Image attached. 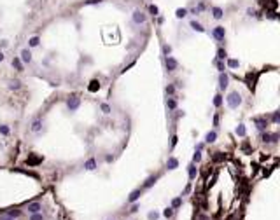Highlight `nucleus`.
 Instances as JSON below:
<instances>
[{"label":"nucleus","mask_w":280,"mask_h":220,"mask_svg":"<svg viewBox=\"0 0 280 220\" xmlns=\"http://www.w3.org/2000/svg\"><path fill=\"white\" fill-rule=\"evenodd\" d=\"M226 103H228V107L229 109H238L240 105H242V94L238 91H233L228 94V98H226Z\"/></svg>","instance_id":"obj_1"},{"label":"nucleus","mask_w":280,"mask_h":220,"mask_svg":"<svg viewBox=\"0 0 280 220\" xmlns=\"http://www.w3.org/2000/svg\"><path fill=\"white\" fill-rule=\"evenodd\" d=\"M79 103H81V98H77V96H72V98H68V101H67V107L70 112H74V110L79 109Z\"/></svg>","instance_id":"obj_2"},{"label":"nucleus","mask_w":280,"mask_h":220,"mask_svg":"<svg viewBox=\"0 0 280 220\" xmlns=\"http://www.w3.org/2000/svg\"><path fill=\"white\" fill-rule=\"evenodd\" d=\"M212 35L215 37L219 42H223V40H224V35H226V30H224V26H215V28H214V32H212Z\"/></svg>","instance_id":"obj_3"},{"label":"nucleus","mask_w":280,"mask_h":220,"mask_svg":"<svg viewBox=\"0 0 280 220\" xmlns=\"http://www.w3.org/2000/svg\"><path fill=\"white\" fill-rule=\"evenodd\" d=\"M42 161H44V157H39V156H35V154H30L28 159H26V164L28 166H35V164H40Z\"/></svg>","instance_id":"obj_4"},{"label":"nucleus","mask_w":280,"mask_h":220,"mask_svg":"<svg viewBox=\"0 0 280 220\" xmlns=\"http://www.w3.org/2000/svg\"><path fill=\"white\" fill-rule=\"evenodd\" d=\"M177 59L175 58H172V56H167V68H168V72H173L175 68H177Z\"/></svg>","instance_id":"obj_5"},{"label":"nucleus","mask_w":280,"mask_h":220,"mask_svg":"<svg viewBox=\"0 0 280 220\" xmlns=\"http://www.w3.org/2000/svg\"><path fill=\"white\" fill-rule=\"evenodd\" d=\"M228 82H229V77L224 72H221V75H219V88H221V89H226V88H228Z\"/></svg>","instance_id":"obj_6"},{"label":"nucleus","mask_w":280,"mask_h":220,"mask_svg":"<svg viewBox=\"0 0 280 220\" xmlns=\"http://www.w3.org/2000/svg\"><path fill=\"white\" fill-rule=\"evenodd\" d=\"M26 210H28V213H30V215H32V213H39V211L42 210V204H40V203H30Z\"/></svg>","instance_id":"obj_7"},{"label":"nucleus","mask_w":280,"mask_h":220,"mask_svg":"<svg viewBox=\"0 0 280 220\" xmlns=\"http://www.w3.org/2000/svg\"><path fill=\"white\" fill-rule=\"evenodd\" d=\"M254 122H256V128L259 129V131H263V129H266V126H268L266 119H263V117H256V119H254Z\"/></svg>","instance_id":"obj_8"},{"label":"nucleus","mask_w":280,"mask_h":220,"mask_svg":"<svg viewBox=\"0 0 280 220\" xmlns=\"http://www.w3.org/2000/svg\"><path fill=\"white\" fill-rule=\"evenodd\" d=\"M133 21H135L137 25L144 23V21H145V14H144V12H140V11H135V12H133Z\"/></svg>","instance_id":"obj_9"},{"label":"nucleus","mask_w":280,"mask_h":220,"mask_svg":"<svg viewBox=\"0 0 280 220\" xmlns=\"http://www.w3.org/2000/svg\"><path fill=\"white\" fill-rule=\"evenodd\" d=\"M21 59H23L25 63H30V61H32V53H30L28 49H23V51H21Z\"/></svg>","instance_id":"obj_10"},{"label":"nucleus","mask_w":280,"mask_h":220,"mask_svg":"<svg viewBox=\"0 0 280 220\" xmlns=\"http://www.w3.org/2000/svg\"><path fill=\"white\" fill-rule=\"evenodd\" d=\"M30 129H32L33 133H39V131L42 129V121H40V119H35V121L32 122V128Z\"/></svg>","instance_id":"obj_11"},{"label":"nucleus","mask_w":280,"mask_h":220,"mask_svg":"<svg viewBox=\"0 0 280 220\" xmlns=\"http://www.w3.org/2000/svg\"><path fill=\"white\" fill-rule=\"evenodd\" d=\"M256 79H257V75H254V77H252V73L247 75V86H249L250 89H254V86H256Z\"/></svg>","instance_id":"obj_12"},{"label":"nucleus","mask_w":280,"mask_h":220,"mask_svg":"<svg viewBox=\"0 0 280 220\" xmlns=\"http://www.w3.org/2000/svg\"><path fill=\"white\" fill-rule=\"evenodd\" d=\"M215 138H217V133H215V131H210V133H207L205 142H207V143H214V142H215Z\"/></svg>","instance_id":"obj_13"},{"label":"nucleus","mask_w":280,"mask_h":220,"mask_svg":"<svg viewBox=\"0 0 280 220\" xmlns=\"http://www.w3.org/2000/svg\"><path fill=\"white\" fill-rule=\"evenodd\" d=\"M140 194H142V192H140V189L133 190V192L130 194V198H128V201H130V203H135L137 199H138V198H140Z\"/></svg>","instance_id":"obj_14"},{"label":"nucleus","mask_w":280,"mask_h":220,"mask_svg":"<svg viewBox=\"0 0 280 220\" xmlns=\"http://www.w3.org/2000/svg\"><path fill=\"white\" fill-rule=\"evenodd\" d=\"M167 166H168V169H175V168L179 166V161H177L175 157H170V159H168V163H167Z\"/></svg>","instance_id":"obj_15"},{"label":"nucleus","mask_w":280,"mask_h":220,"mask_svg":"<svg viewBox=\"0 0 280 220\" xmlns=\"http://www.w3.org/2000/svg\"><path fill=\"white\" fill-rule=\"evenodd\" d=\"M191 28H193V30H196V32H200V33H201V32H205V28H203L198 21H191Z\"/></svg>","instance_id":"obj_16"},{"label":"nucleus","mask_w":280,"mask_h":220,"mask_svg":"<svg viewBox=\"0 0 280 220\" xmlns=\"http://www.w3.org/2000/svg\"><path fill=\"white\" fill-rule=\"evenodd\" d=\"M196 175H198V169H196V166L191 164V166H189V178H191V180H194V178H196Z\"/></svg>","instance_id":"obj_17"},{"label":"nucleus","mask_w":280,"mask_h":220,"mask_svg":"<svg viewBox=\"0 0 280 220\" xmlns=\"http://www.w3.org/2000/svg\"><path fill=\"white\" fill-rule=\"evenodd\" d=\"M88 89H89L91 93L98 91V89H100V82H98V80H91V82H89V88H88Z\"/></svg>","instance_id":"obj_18"},{"label":"nucleus","mask_w":280,"mask_h":220,"mask_svg":"<svg viewBox=\"0 0 280 220\" xmlns=\"http://www.w3.org/2000/svg\"><path fill=\"white\" fill-rule=\"evenodd\" d=\"M212 12H214V18H215V19L223 18V9H221V7H214V9H212Z\"/></svg>","instance_id":"obj_19"},{"label":"nucleus","mask_w":280,"mask_h":220,"mask_svg":"<svg viewBox=\"0 0 280 220\" xmlns=\"http://www.w3.org/2000/svg\"><path fill=\"white\" fill-rule=\"evenodd\" d=\"M84 168H86V169H89V171H93L95 168H96V163H95V159H89V161H86Z\"/></svg>","instance_id":"obj_20"},{"label":"nucleus","mask_w":280,"mask_h":220,"mask_svg":"<svg viewBox=\"0 0 280 220\" xmlns=\"http://www.w3.org/2000/svg\"><path fill=\"white\" fill-rule=\"evenodd\" d=\"M228 67H229V68H238V67H240V61H238V59H228Z\"/></svg>","instance_id":"obj_21"},{"label":"nucleus","mask_w":280,"mask_h":220,"mask_svg":"<svg viewBox=\"0 0 280 220\" xmlns=\"http://www.w3.org/2000/svg\"><path fill=\"white\" fill-rule=\"evenodd\" d=\"M235 133H236L238 136H245V133H247V129H245V126H243V124H240V126L236 128V131H235Z\"/></svg>","instance_id":"obj_22"},{"label":"nucleus","mask_w":280,"mask_h":220,"mask_svg":"<svg viewBox=\"0 0 280 220\" xmlns=\"http://www.w3.org/2000/svg\"><path fill=\"white\" fill-rule=\"evenodd\" d=\"M214 105H215V107H221V105H223V96H221V94H215V96H214Z\"/></svg>","instance_id":"obj_23"},{"label":"nucleus","mask_w":280,"mask_h":220,"mask_svg":"<svg viewBox=\"0 0 280 220\" xmlns=\"http://www.w3.org/2000/svg\"><path fill=\"white\" fill-rule=\"evenodd\" d=\"M217 58H219V59H226V58H228V53L224 51L223 47H221V49L217 51Z\"/></svg>","instance_id":"obj_24"},{"label":"nucleus","mask_w":280,"mask_h":220,"mask_svg":"<svg viewBox=\"0 0 280 220\" xmlns=\"http://www.w3.org/2000/svg\"><path fill=\"white\" fill-rule=\"evenodd\" d=\"M12 67H16V68H18V72L23 70V65H21V61H19L18 58H16V59H12Z\"/></svg>","instance_id":"obj_25"},{"label":"nucleus","mask_w":280,"mask_h":220,"mask_svg":"<svg viewBox=\"0 0 280 220\" xmlns=\"http://www.w3.org/2000/svg\"><path fill=\"white\" fill-rule=\"evenodd\" d=\"M156 178H158V177H151V178H147V182H145L144 187H152V185L156 183Z\"/></svg>","instance_id":"obj_26"},{"label":"nucleus","mask_w":280,"mask_h":220,"mask_svg":"<svg viewBox=\"0 0 280 220\" xmlns=\"http://www.w3.org/2000/svg\"><path fill=\"white\" fill-rule=\"evenodd\" d=\"M163 215H165L167 219H172V217H173V208H167V210L163 211Z\"/></svg>","instance_id":"obj_27"},{"label":"nucleus","mask_w":280,"mask_h":220,"mask_svg":"<svg viewBox=\"0 0 280 220\" xmlns=\"http://www.w3.org/2000/svg\"><path fill=\"white\" fill-rule=\"evenodd\" d=\"M175 14H177V18H184V16L187 14V9H177Z\"/></svg>","instance_id":"obj_28"},{"label":"nucleus","mask_w":280,"mask_h":220,"mask_svg":"<svg viewBox=\"0 0 280 220\" xmlns=\"http://www.w3.org/2000/svg\"><path fill=\"white\" fill-rule=\"evenodd\" d=\"M30 220H44V217H42V213L39 211V213H32V217H30Z\"/></svg>","instance_id":"obj_29"},{"label":"nucleus","mask_w":280,"mask_h":220,"mask_svg":"<svg viewBox=\"0 0 280 220\" xmlns=\"http://www.w3.org/2000/svg\"><path fill=\"white\" fill-rule=\"evenodd\" d=\"M30 46H32V47H37L39 46V37H32V38H30Z\"/></svg>","instance_id":"obj_30"},{"label":"nucleus","mask_w":280,"mask_h":220,"mask_svg":"<svg viewBox=\"0 0 280 220\" xmlns=\"http://www.w3.org/2000/svg\"><path fill=\"white\" fill-rule=\"evenodd\" d=\"M180 203H182V199H180V198L173 199V201H172V208H179V206H180Z\"/></svg>","instance_id":"obj_31"},{"label":"nucleus","mask_w":280,"mask_h":220,"mask_svg":"<svg viewBox=\"0 0 280 220\" xmlns=\"http://www.w3.org/2000/svg\"><path fill=\"white\" fill-rule=\"evenodd\" d=\"M102 112H103V114H111V107H109L107 103H102Z\"/></svg>","instance_id":"obj_32"},{"label":"nucleus","mask_w":280,"mask_h":220,"mask_svg":"<svg viewBox=\"0 0 280 220\" xmlns=\"http://www.w3.org/2000/svg\"><path fill=\"white\" fill-rule=\"evenodd\" d=\"M193 161H194V163H200V161H201V154H200V150L193 156Z\"/></svg>","instance_id":"obj_33"},{"label":"nucleus","mask_w":280,"mask_h":220,"mask_svg":"<svg viewBox=\"0 0 280 220\" xmlns=\"http://www.w3.org/2000/svg\"><path fill=\"white\" fill-rule=\"evenodd\" d=\"M0 220H16L14 217H11L9 213H4V215H0Z\"/></svg>","instance_id":"obj_34"},{"label":"nucleus","mask_w":280,"mask_h":220,"mask_svg":"<svg viewBox=\"0 0 280 220\" xmlns=\"http://www.w3.org/2000/svg\"><path fill=\"white\" fill-rule=\"evenodd\" d=\"M149 11H151V14L158 16V7H156V5H149Z\"/></svg>","instance_id":"obj_35"},{"label":"nucleus","mask_w":280,"mask_h":220,"mask_svg":"<svg viewBox=\"0 0 280 220\" xmlns=\"http://www.w3.org/2000/svg\"><path fill=\"white\" fill-rule=\"evenodd\" d=\"M0 133L2 135H9V128L7 126H0Z\"/></svg>","instance_id":"obj_36"},{"label":"nucleus","mask_w":280,"mask_h":220,"mask_svg":"<svg viewBox=\"0 0 280 220\" xmlns=\"http://www.w3.org/2000/svg\"><path fill=\"white\" fill-rule=\"evenodd\" d=\"M9 215L16 219V217H19V211H18V210H11V211H9Z\"/></svg>","instance_id":"obj_37"},{"label":"nucleus","mask_w":280,"mask_h":220,"mask_svg":"<svg viewBox=\"0 0 280 220\" xmlns=\"http://www.w3.org/2000/svg\"><path fill=\"white\" fill-rule=\"evenodd\" d=\"M11 88H12V89H18L19 88V80H12V82H11Z\"/></svg>","instance_id":"obj_38"},{"label":"nucleus","mask_w":280,"mask_h":220,"mask_svg":"<svg viewBox=\"0 0 280 220\" xmlns=\"http://www.w3.org/2000/svg\"><path fill=\"white\" fill-rule=\"evenodd\" d=\"M175 100H168V109H175Z\"/></svg>","instance_id":"obj_39"},{"label":"nucleus","mask_w":280,"mask_h":220,"mask_svg":"<svg viewBox=\"0 0 280 220\" xmlns=\"http://www.w3.org/2000/svg\"><path fill=\"white\" fill-rule=\"evenodd\" d=\"M100 2H102V0H86L84 4H86V5H91V4H100Z\"/></svg>","instance_id":"obj_40"},{"label":"nucleus","mask_w":280,"mask_h":220,"mask_svg":"<svg viewBox=\"0 0 280 220\" xmlns=\"http://www.w3.org/2000/svg\"><path fill=\"white\" fill-rule=\"evenodd\" d=\"M280 121V115H279V112H275L273 114V122H279Z\"/></svg>","instance_id":"obj_41"},{"label":"nucleus","mask_w":280,"mask_h":220,"mask_svg":"<svg viewBox=\"0 0 280 220\" xmlns=\"http://www.w3.org/2000/svg\"><path fill=\"white\" fill-rule=\"evenodd\" d=\"M173 91H175V88H173V86H168V88H167V93H168V94H173Z\"/></svg>","instance_id":"obj_42"},{"label":"nucleus","mask_w":280,"mask_h":220,"mask_svg":"<svg viewBox=\"0 0 280 220\" xmlns=\"http://www.w3.org/2000/svg\"><path fill=\"white\" fill-rule=\"evenodd\" d=\"M217 68H219V72H224V65L221 61H217Z\"/></svg>","instance_id":"obj_43"},{"label":"nucleus","mask_w":280,"mask_h":220,"mask_svg":"<svg viewBox=\"0 0 280 220\" xmlns=\"http://www.w3.org/2000/svg\"><path fill=\"white\" fill-rule=\"evenodd\" d=\"M149 219L151 220H152V219L156 220V219H158V213H156V211H154V213H149Z\"/></svg>","instance_id":"obj_44"},{"label":"nucleus","mask_w":280,"mask_h":220,"mask_svg":"<svg viewBox=\"0 0 280 220\" xmlns=\"http://www.w3.org/2000/svg\"><path fill=\"white\" fill-rule=\"evenodd\" d=\"M219 124V115H214V126H217Z\"/></svg>","instance_id":"obj_45"},{"label":"nucleus","mask_w":280,"mask_h":220,"mask_svg":"<svg viewBox=\"0 0 280 220\" xmlns=\"http://www.w3.org/2000/svg\"><path fill=\"white\" fill-rule=\"evenodd\" d=\"M137 210H138V204H133V206H131V213H135V211H137Z\"/></svg>","instance_id":"obj_46"},{"label":"nucleus","mask_w":280,"mask_h":220,"mask_svg":"<svg viewBox=\"0 0 280 220\" xmlns=\"http://www.w3.org/2000/svg\"><path fill=\"white\" fill-rule=\"evenodd\" d=\"M170 51H172V47H170V46H165V53H167V54H170Z\"/></svg>","instance_id":"obj_47"},{"label":"nucleus","mask_w":280,"mask_h":220,"mask_svg":"<svg viewBox=\"0 0 280 220\" xmlns=\"http://www.w3.org/2000/svg\"><path fill=\"white\" fill-rule=\"evenodd\" d=\"M0 61H4V53L0 51Z\"/></svg>","instance_id":"obj_48"},{"label":"nucleus","mask_w":280,"mask_h":220,"mask_svg":"<svg viewBox=\"0 0 280 220\" xmlns=\"http://www.w3.org/2000/svg\"><path fill=\"white\" fill-rule=\"evenodd\" d=\"M107 220H116V219H107Z\"/></svg>","instance_id":"obj_49"}]
</instances>
